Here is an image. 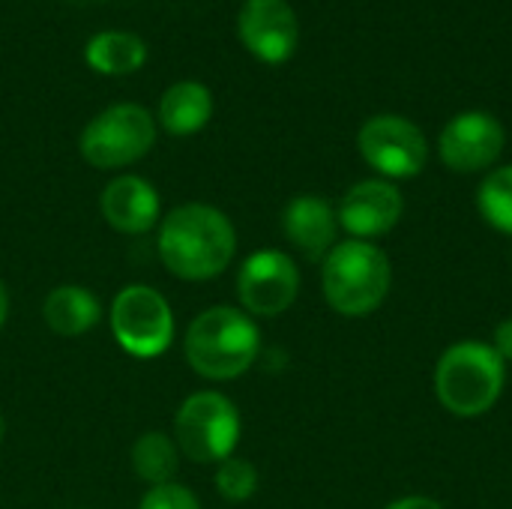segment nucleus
Listing matches in <instances>:
<instances>
[{
  "label": "nucleus",
  "mask_w": 512,
  "mask_h": 509,
  "mask_svg": "<svg viewBox=\"0 0 512 509\" xmlns=\"http://www.w3.org/2000/svg\"><path fill=\"white\" fill-rule=\"evenodd\" d=\"M492 348H495V354L504 360V363H512V318L507 321H501L498 327H495V339H492Z\"/></svg>",
  "instance_id": "22"
},
{
  "label": "nucleus",
  "mask_w": 512,
  "mask_h": 509,
  "mask_svg": "<svg viewBox=\"0 0 512 509\" xmlns=\"http://www.w3.org/2000/svg\"><path fill=\"white\" fill-rule=\"evenodd\" d=\"M384 509H444L438 501H432V498H423V495H411V498H399V501H393L390 507Z\"/></svg>",
  "instance_id": "23"
},
{
  "label": "nucleus",
  "mask_w": 512,
  "mask_h": 509,
  "mask_svg": "<svg viewBox=\"0 0 512 509\" xmlns=\"http://www.w3.org/2000/svg\"><path fill=\"white\" fill-rule=\"evenodd\" d=\"M363 159L384 177V180H405L423 171L429 144L420 126L396 114H378L363 123L357 135Z\"/></svg>",
  "instance_id": "8"
},
{
  "label": "nucleus",
  "mask_w": 512,
  "mask_h": 509,
  "mask_svg": "<svg viewBox=\"0 0 512 509\" xmlns=\"http://www.w3.org/2000/svg\"><path fill=\"white\" fill-rule=\"evenodd\" d=\"M138 509H201L198 498L180 486V483H162V486H150L141 498Z\"/></svg>",
  "instance_id": "21"
},
{
  "label": "nucleus",
  "mask_w": 512,
  "mask_h": 509,
  "mask_svg": "<svg viewBox=\"0 0 512 509\" xmlns=\"http://www.w3.org/2000/svg\"><path fill=\"white\" fill-rule=\"evenodd\" d=\"M177 468H180V450L174 438H168L165 432H144L132 444V471L138 474V480L150 486L174 483Z\"/></svg>",
  "instance_id": "18"
},
{
  "label": "nucleus",
  "mask_w": 512,
  "mask_h": 509,
  "mask_svg": "<svg viewBox=\"0 0 512 509\" xmlns=\"http://www.w3.org/2000/svg\"><path fill=\"white\" fill-rule=\"evenodd\" d=\"M156 123L150 111L135 102H120L96 114L81 132V156L102 171L123 168L150 153Z\"/></svg>",
  "instance_id": "6"
},
{
  "label": "nucleus",
  "mask_w": 512,
  "mask_h": 509,
  "mask_svg": "<svg viewBox=\"0 0 512 509\" xmlns=\"http://www.w3.org/2000/svg\"><path fill=\"white\" fill-rule=\"evenodd\" d=\"M393 282V267L384 249L369 240H345L330 249L321 270L324 297L333 312L345 318L372 315Z\"/></svg>",
  "instance_id": "4"
},
{
  "label": "nucleus",
  "mask_w": 512,
  "mask_h": 509,
  "mask_svg": "<svg viewBox=\"0 0 512 509\" xmlns=\"http://www.w3.org/2000/svg\"><path fill=\"white\" fill-rule=\"evenodd\" d=\"M111 333L129 357H159L174 342L171 303L150 285H126L111 300Z\"/></svg>",
  "instance_id": "7"
},
{
  "label": "nucleus",
  "mask_w": 512,
  "mask_h": 509,
  "mask_svg": "<svg viewBox=\"0 0 512 509\" xmlns=\"http://www.w3.org/2000/svg\"><path fill=\"white\" fill-rule=\"evenodd\" d=\"M156 252L177 279L207 282L234 261L237 231L222 210L210 204H183L162 219Z\"/></svg>",
  "instance_id": "1"
},
{
  "label": "nucleus",
  "mask_w": 512,
  "mask_h": 509,
  "mask_svg": "<svg viewBox=\"0 0 512 509\" xmlns=\"http://www.w3.org/2000/svg\"><path fill=\"white\" fill-rule=\"evenodd\" d=\"M297 294H300V270L285 252L264 249L243 261L237 276V297L246 315L276 318L294 306Z\"/></svg>",
  "instance_id": "9"
},
{
  "label": "nucleus",
  "mask_w": 512,
  "mask_h": 509,
  "mask_svg": "<svg viewBox=\"0 0 512 509\" xmlns=\"http://www.w3.org/2000/svg\"><path fill=\"white\" fill-rule=\"evenodd\" d=\"M3 438H6V420H3V414H0V444H3Z\"/></svg>",
  "instance_id": "25"
},
{
  "label": "nucleus",
  "mask_w": 512,
  "mask_h": 509,
  "mask_svg": "<svg viewBox=\"0 0 512 509\" xmlns=\"http://www.w3.org/2000/svg\"><path fill=\"white\" fill-rule=\"evenodd\" d=\"M504 126L486 111H462L456 114L438 138L441 162L456 174L486 171L498 162L504 150Z\"/></svg>",
  "instance_id": "10"
},
{
  "label": "nucleus",
  "mask_w": 512,
  "mask_h": 509,
  "mask_svg": "<svg viewBox=\"0 0 512 509\" xmlns=\"http://www.w3.org/2000/svg\"><path fill=\"white\" fill-rule=\"evenodd\" d=\"M282 231L309 261H321L336 246L339 216L330 201L318 195H297L282 213Z\"/></svg>",
  "instance_id": "14"
},
{
  "label": "nucleus",
  "mask_w": 512,
  "mask_h": 509,
  "mask_svg": "<svg viewBox=\"0 0 512 509\" xmlns=\"http://www.w3.org/2000/svg\"><path fill=\"white\" fill-rule=\"evenodd\" d=\"M237 441L240 414L228 396L216 390H201L183 399L174 417V444L180 456L192 459L195 465H219L234 456Z\"/></svg>",
  "instance_id": "5"
},
{
  "label": "nucleus",
  "mask_w": 512,
  "mask_h": 509,
  "mask_svg": "<svg viewBox=\"0 0 512 509\" xmlns=\"http://www.w3.org/2000/svg\"><path fill=\"white\" fill-rule=\"evenodd\" d=\"M87 63L102 72V75H129L135 69L144 66L147 60V45L141 36L135 33H126V30H105V33H96L90 42H87V51H84Z\"/></svg>",
  "instance_id": "17"
},
{
  "label": "nucleus",
  "mask_w": 512,
  "mask_h": 509,
  "mask_svg": "<svg viewBox=\"0 0 512 509\" xmlns=\"http://www.w3.org/2000/svg\"><path fill=\"white\" fill-rule=\"evenodd\" d=\"M6 318H9V291H6V285L0 279V327L6 324Z\"/></svg>",
  "instance_id": "24"
},
{
  "label": "nucleus",
  "mask_w": 512,
  "mask_h": 509,
  "mask_svg": "<svg viewBox=\"0 0 512 509\" xmlns=\"http://www.w3.org/2000/svg\"><path fill=\"white\" fill-rule=\"evenodd\" d=\"M243 45L264 63H285L300 39V24L285 0H246L237 15Z\"/></svg>",
  "instance_id": "11"
},
{
  "label": "nucleus",
  "mask_w": 512,
  "mask_h": 509,
  "mask_svg": "<svg viewBox=\"0 0 512 509\" xmlns=\"http://www.w3.org/2000/svg\"><path fill=\"white\" fill-rule=\"evenodd\" d=\"M99 210L105 222L120 231V234H144L159 222V195L156 189L135 174H120L114 177L99 198Z\"/></svg>",
  "instance_id": "13"
},
{
  "label": "nucleus",
  "mask_w": 512,
  "mask_h": 509,
  "mask_svg": "<svg viewBox=\"0 0 512 509\" xmlns=\"http://www.w3.org/2000/svg\"><path fill=\"white\" fill-rule=\"evenodd\" d=\"M402 192L390 180H360L351 186L336 210L339 225L351 240H372L393 231L402 219Z\"/></svg>",
  "instance_id": "12"
},
{
  "label": "nucleus",
  "mask_w": 512,
  "mask_h": 509,
  "mask_svg": "<svg viewBox=\"0 0 512 509\" xmlns=\"http://www.w3.org/2000/svg\"><path fill=\"white\" fill-rule=\"evenodd\" d=\"M216 489L225 501L243 504L258 492V471L252 462L240 456H228L225 462L216 465Z\"/></svg>",
  "instance_id": "20"
},
{
  "label": "nucleus",
  "mask_w": 512,
  "mask_h": 509,
  "mask_svg": "<svg viewBox=\"0 0 512 509\" xmlns=\"http://www.w3.org/2000/svg\"><path fill=\"white\" fill-rule=\"evenodd\" d=\"M507 384V363L486 342H456L435 366V396L453 417H483Z\"/></svg>",
  "instance_id": "3"
},
{
  "label": "nucleus",
  "mask_w": 512,
  "mask_h": 509,
  "mask_svg": "<svg viewBox=\"0 0 512 509\" xmlns=\"http://www.w3.org/2000/svg\"><path fill=\"white\" fill-rule=\"evenodd\" d=\"M42 318L51 333L63 339H75L99 324L102 306L99 297L84 285H57L42 303Z\"/></svg>",
  "instance_id": "15"
},
{
  "label": "nucleus",
  "mask_w": 512,
  "mask_h": 509,
  "mask_svg": "<svg viewBox=\"0 0 512 509\" xmlns=\"http://www.w3.org/2000/svg\"><path fill=\"white\" fill-rule=\"evenodd\" d=\"M477 207L483 213V219L504 231L512 234V165L504 168H495L483 183H480V192H477Z\"/></svg>",
  "instance_id": "19"
},
{
  "label": "nucleus",
  "mask_w": 512,
  "mask_h": 509,
  "mask_svg": "<svg viewBox=\"0 0 512 509\" xmlns=\"http://www.w3.org/2000/svg\"><path fill=\"white\" fill-rule=\"evenodd\" d=\"M183 354L192 372L207 381H234L261 354V333L252 315L237 306H210L186 330Z\"/></svg>",
  "instance_id": "2"
},
{
  "label": "nucleus",
  "mask_w": 512,
  "mask_h": 509,
  "mask_svg": "<svg viewBox=\"0 0 512 509\" xmlns=\"http://www.w3.org/2000/svg\"><path fill=\"white\" fill-rule=\"evenodd\" d=\"M213 117V96L198 81H177L159 99V123L171 135H192Z\"/></svg>",
  "instance_id": "16"
}]
</instances>
